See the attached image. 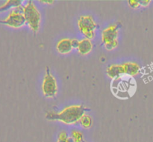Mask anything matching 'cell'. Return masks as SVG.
Masks as SVG:
<instances>
[{
	"label": "cell",
	"mask_w": 153,
	"mask_h": 142,
	"mask_svg": "<svg viewBox=\"0 0 153 142\" xmlns=\"http://www.w3.org/2000/svg\"><path fill=\"white\" fill-rule=\"evenodd\" d=\"M93 49V44L91 43V40L89 39H82L79 41L78 51L79 53L82 55H85L89 54Z\"/></svg>",
	"instance_id": "30bf717a"
},
{
	"label": "cell",
	"mask_w": 153,
	"mask_h": 142,
	"mask_svg": "<svg viewBox=\"0 0 153 142\" xmlns=\"http://www.w3.org/2000/svg\"><path fill=\"white\" fill-rule=\"evenodd\" d=\"M124 69L125 74L130 76H134L137 75L140 71V66L134 62H127L122 64Z\"/></svg>",
	"instance_id": "9c48e42d"
},
{
	"label": "cell",
	"mask_w": 153,
	"mask_h": 142,
	"mask_svg": "<svg viewBox=\"0 0 153 142\" xmlns=\"http://www.w3.org/2000/svg\"><path fill=\"white\" fill-rule=\"evenodd\" d=\"M22 1H20V0H8L0 7V12L4 11L10 8L13 9L15 7H19L22 4Z\"/></svg>",
	"instance_id": "8fae6325"
},
{
	"label": "cell",
	"mask_w": 153,
	"mask_h": 142,
	"mask_svg": "<svg viewBox=\"0 0 153 142\" xmlns=\"http://www.w3.org/2000/svg\"><path fill=\"white\" fill-rule=\"evenodd\" d=\"M69 139L68 135H67V132H61L58 135V141H67Z\"/></svg>",
	"instance_id": "2e32d148"
},
{
	"label": "cell",
	"mask_w": 153,
	"mask_h": 142,
	"mask_svg": "<svg viewBox=\"0 0 153 142\" xmlns=\"http://www.w3.org/2000/svg\"><path fill=\"white\" fill-rule=\"evenodd\" d=\"M71 45L73 46V48L78 49L79 45V40H78L77 39H73V40H71Z\"/></svg>",
	"instance_id": "e0dca14e"
},
{
	"label": "cell",
	"mask_w": 153,
	"mask_h": 142,
	"mask_svg": "<svg viewBox=\"0 0 153 142\" xmlns=\"http://www.w3.org/2000/svg\"><path fill=\"white\" fill-rule=\"evenodd\" d=\"M58 142H73V139L70 138H69L68 140H67V141H58Z\"/></svg>",
	"instance_id": "ffe728a7"
},
{
	"label": "cell",
	"mask_w": 153,
	"mask_h": 142,
	"mask_svg": "<svg viewBox=\"0 0 153 142\" xmlns=\"http://www.w3.org/2000/svg\"><path fill=\"white\" fill-rule=\"evenodd\" d=\"M117 45H118L117 40H113V41H110L108 42V43H105V49H107V50L111 51L113 50L114 49H115V48L117 46Z\"/></svg>",
	"instance_id": "5bb4252c"
},
{
	"label": "cell",
	"mask_w": 153,
	"mask_h": 142,
	"mask_svg": "<svg viewBox=\"0 0 153 142\" xmlns=\"http://www.w3.org/2000/svg\"><path fill=\"white\" fill-rule=\"evenodd\" d=\"M42 91L45 97L52 98L57 94L58 92V85L55 77L51 74L49 67H46V75L43 78L42 84Z\"/></svg>",
	"instance_id": "5b68a950"
},
{
	"label": "cell",
	"mask_w": 153,
	"mask_h": 142,
	"mask_svg": "<svg viewBox=\"0 0 153 142\" xmlns=\"http://www.w3.org/2000/svg\"><path fill=\"white\" fill-rule=\"evenodd\" d=\"M79 31L85 36L87 39L91 40L94 37V31L97 28V24L93 16L91 15L82 16L78 21Z\"/></svg>",
	"instance_id": "277c9868"
},
{
	"label": "cell",
	"mask_w": 153,
	"mask_h": 142,
	"mask_svg": "<svg viewBox=\"0 0 153 142\" xmlns=\"http://www.w3.org/2000/svg\"><path fill=\"white\" fill-rule=\"evenodd\" d=\"M56 49L61 54H67L73 49L71 45V40L67 38L62 39L57 43Z\"/></svg>",
	"instance_id": "ba28073f"
},
{
	"label": "cell",
	"mask_w": 153,
	"mask_h": 142,
	"mask_svg": "<svg viewBox=\"0 0 153 142\" xmlns=\"http://www.w3.org/2000/svg\"><path fill=\"white\" fill-rule=\"evenodd\" d=\"M71 137L73 142H83L84 138L82 132L76 130H73L71 132Z\"/></svg>",
	"instance_id": "4fadbf2b"
},
{
	"label": "cell",
	"mask_w": 153,
	"mask_h": 142,
	"mask_svg": "<svg viewBox=\"0 0 153 142\" xmlns=\"http://www.w3.org/2000/svg\"><path fill=\"white\" fill-rule=\"evenodd\" d=\"M150 1V0H139V4L143 7H146V6L149 5Z\"/></svg>",
	"instance_id": "ac0fdd59"
},
{
	"label": "cell",
	"mask_w": 153,
	"mask_h": 142,
	"mask_svg": "<svg viewBox=\"0 0 153 142\" xmlns=\"http://www.w3.org/2000/svg\"><path fill=\"white\" fill-rule=\"evenodd\" d=\"M128 4L131 7L134 9L138 8L139 6H140V4H139L138 0H128Z\"/></svg>",
	"instance_id": "9a60e30c"
},
{
	"label": "cell",
	"mask_w": 153,
	"mask_h": 142,
	"mask_svg": "<svg viewBox=\"0 0 153 142\" xmlns=\"http://www.w3.org/2000/svg\"><path fill=\"white\" fill-rule=\"evenodd\" d=\"M40 2H43V3H45V4H53L54 3V1H43V0H42V1H40Z\"/></svg>",
	"instance_id": "d6986e66"
},
{
	"label": "cell",
	"mask_w": 153,
	"mask_h": 142,
	"mask_svg": "<svg viewBox=\"0 0 153 142\" xmlns=\"http://www.w3.org/2000/svg\"><path fill=\"white\" fill-rule=\"evenodd\" d=\"M24 7L22 5L15 7L4 20H0V23L4 24L12 28H20L26 23L24 16Z\"/></svg>",
	"instance_id": "3957f363"
},
{
	"label": "cell",
	"mask_w": 153,
	"mask_h": 142,
	"mask_svg": "<svg viewBox=\"0 0 153 142\" xmlns=\"http://www.w3.org/2000/svg\"><path fill=\"white\" fill-rule=\"evenodd\" d=\"M79 123H81L82 126H83L85 129H89L92 126L93 120L91 116L87 114H84L82 117L81 118Z\"/></svg>",
	"instance_id": "7c38bea8"
},
{
	"label": "cell",
	"mask_w": 153,
	"mask_h": 142,
	"mask_svg": "<svg viewBox=\"0 0 153 142\" xmlns=\"http://www.w3.org/2000/svg\"><path fill=\"white\" fill-rule=\"evenodd\" d=\"M23 14L30 28L34 33H37L40 28V13L32 1H29L26 5L24 6Z\"/></svg>",
	"instance_id": "7a4b0ae2"
},
{
	"label": "cell",
	"mask_w": 153,
	"mask_h": 142,
	"mask_svg": "<svg viewBox=\"0 0 153 142\" xmlns=\"http://www.w3.org/2000/svg\"><path fill=\"white\" fill-rule=\"evenodd\" d=\"M119 31V25H113L105 28L102 33V40L104 43L117 40Z\"/></svg>",
	"instance_id": "8992f818"
},
{
	"label": "cell",
	"mask_w": 153,
	"mask_h": 142,
	"mask_svg": "<svg viewBox=\"0 0 153 142\" xmlns=\"http://www.w3.org/2000/svg\"><path fill=\"white\" fill-rule=\"evenodd\" d=\"M83 142H85V141H83Z\"/></svg>",
	"instance_id": "44dd1931"
},
{
	"label": "cell",
	"mask_w": 153,
	"mask_h": 142,
	"mask_svg": "<svg viewBox=\"0 0 153 142\" xmlns=\"http://www.w3.org/2000/svg\"><path fill=\"white\" fill-rule=\"evenodd\" d=\"M106 73L108 76L112 79H117L123 74H125L123 65H117V64L109 66L106 70Z\"/></svg>",
	"instance_id": "52a82bcc"
},
{
	"label": "cell",
	"mask_w": 153,
	"mask_h": 142,
	"mask_svg": "<svg viewBox=\"0 0 153 142\" xmlns=\"http://www.w3.org/2000/svg\"><path fill=\"white\" fill-rule=\"evenodd\" d=\"M86 110V108L82 105H75L65 108L58 114L49 112L46 114V118L60 120L65 124H74L80 121Z\"/></svg>",
	"instance_id": "6da1fadb"
}]
</instances>
